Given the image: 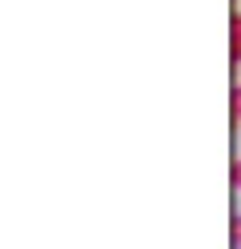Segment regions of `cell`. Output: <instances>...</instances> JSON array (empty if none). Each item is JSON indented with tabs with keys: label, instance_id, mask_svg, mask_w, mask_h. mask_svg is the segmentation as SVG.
Segmentation results:
<instances>
[{
	"label": "cell",
	"instance_id": "cell-1",
	"mask_svg": "<svg viewBox=\"0 0 241 249\" xmlns=\"http://www.w3.org/2000/svg\"><path fill=\"white\" fill-rule=\"evenodd\" d=\"M229 60L233 69H241V8H233V24H229Z\"/></svg>",
	"mask_w": 241,
	"mask_h": 249
},
{
	"label": "cell",
	"instance_id": "cell-2",
	"mask_svg": "<svg viewBox=\"0 0 241 249\" xmlns=\"http://www.w3.org/2000/svg\"><path fill=\"white\" fill-rule=\"evenodd\" d=\"M229 241L241 245V213H233V221H229Z\"/></svg>",
	"mask_w": 241,
	"mask_h": 249
},
{
	"label": "cell",
	"instance_id": "cell-3",
	"mask_svg": "<svg viewBox=\"0 0 241 249\" xmlns=\"http://www.w3.org/2000/svg\"><path fill=\"white\" fill-rule=\"evenodd\" d=\"M229 173H233V189L241 193V153H237V157H233V169H229Z\"/></svg>",
	"mask_w": 241,
	"mask_h": 249
}]
</instances>
